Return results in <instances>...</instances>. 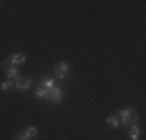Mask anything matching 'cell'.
<instances>
[{"mask_svg": "<svg viewBox=\"0 0 146 140\" xmlns=\"http://www.w3.org/2000/svg\"><path fill=\"white\" fill-rule=\"evenodd\" d=\"M115 115L120 120V125H123L124 128H129L132 125H138V112L134 109V107H126V109H120L115 112Z\"/></svg>", "mask_w": 146, "mask_h": 140, "instance_id": "6da1fadb", "label": "cell"}, {"mask_svg": "<svg viewBox=\"0 0 146 140\" xmlns=\"http://www.w3.org/2000/svg\"><path fill=\"white\" fill-rule=\"evenodd\" d=\"M27 61V55L23 53H14L13 56L6 58L5 61L2 62V67L8 69V67H14V65H19V64H23Z\"/></svg>", "mask_w": 146, "mask_h": 140, "instance_id": "7a4b0ae2", "label": "cell"}, {"mask_svg": "<svg viewBox=\"0 0 146 140\" xmlns=\"http://www.w3.org/2000/svg\"><path fill=\"white\" fill-rule=\"evenodd\" d=\"M68 72H70V65H68V62H65V61H59L56 64V67H54V70H53L54 78L61 79V81L67 78Z\"/></svg>", "mask_w": 146, "mask_h": 140, "instance_id": "3957f363", "label": "cell"}, {"mask_svg": "<svg viewBox=\"0 0 146 140\" xmlns=\"http://www.w3.org/2000/svg\"><path fill=\"white\" fill-rule=\"evenodd\" d=\"M33 86V78L31 76H19L14 81V89L16 90H27Z\"/></svg>", "mask_w": 146, "mask_h": 140, "instance_id": "277c9868", "label": "cell"}, {"mask_svg": "<svg viewBox=\"0 0 146 140\" xmlns=\"http://www.w3.org/2000/svg\"><path fill=\"white\" fill-rule=\"evenodd\" d=\"M64 95H65L64 89L59 87V86H54L53 89L50 90V101L53 104H59L62 100H64Z\"/></svg>", "mask_w": 146, "mask_h": 140, "instance_id": "5b68a950", "label": "cell"}, {"mask_svg": "<svg viewBox=\"0 0 146 140\" xmlns=\"http://www.w3.org/2000/svg\"><path fill=\"white\" fill-rule=\"evenodd\" d=\"M37 134H39V129H37V126L30 125L28 128H25V131H23L16 140H33Z\"/></svg>", "mask_w": 146, "mask_h": 140, "instance_id": "8992f818", "label": "cell"}, {"mask_svg": "<svg viewBox=\"0 0 146 140\" xmlns=\"http://www.w3.org/2000/svg\"><path fill=\"white\" fill-rule=\"evenodd\" d=\"M127 134H129V139L131 140H140V135H141V129L138 125H132L127 128Z\"/></svg>", "mask_w": 146, "mask_h": 140, "instance_id": "52a82bcc", "label": "cell"}, {"mask_svg": "<svg viewBox=\"0 0 146 140\" xmlns=\"http://www.w3.org/2000/svg\"><path fill=\"white\" fill-rule=\"evenodd\" d=\"M34 95H36L37 98H42V100H45V101H50V90L45 89V87H42V86H37L36 87Z\"/></svg>", "mask_w": 146, "mask_h": 140, "instance_id": "ba28073f", "label": "cell"}, {"mask_svg": "<svg viewBox=\"0 0 146 140\" xmlns=\"http://www.w3.org/2000/svg\"><path fill=\"white\" fill-rule=\"evenodd\" d=\"M6 78H8V79H6V81H16V79L17 78H19V69H17V67H8V69H6Z\"/></svg>", "mask_w": 146, "mask_h": 140, "instance_id": "9c48e42d", "label": "cell"}, {"mask_svg": "<svg viewBox=\"0 0 146 140\" xmlns=\"http://www.w3.org/2000/svg\"><path fill=\"white\" fill-rule=\"evenodd\" d=\"M40 86L45 87V89L51 90L54 86H56V83H54V78H51V76H42V79H40Z\"/></svg>", "mask_w": 146, "mask_h": 140, "instance_id": "30bf717a", "label": "cell"}, {"mask_svg": "<svg viewBox=\"0 0 146 140\" xmlns=\"http://www.w3.org/2000/svg\"><path fill=\"white\" fill-rule=\"evenodd\" d=\"M106 123L109 125L112 129H117L118 126H120V120H118V117H117L115 114H110L109 117L106 118Z\"/></svg>", "mask_w": 146, "mask_h": 140, "instance_id": "8fae6325", "label": "cell"}, {"mask_svg": "<svg viewBox=\"0 0 146 140\" xmlns=\"http://www.w3.org/2000/svg\"><path fill=\"white\" fill-rule=\"evenodd\" d=\"M13 87H14V83H11V81H3L2 84H0V90H2L3 93L9 92Z\"/></svg>", "mask_w": 146, "mask_h": 140, "instance_id": "7c38bea8", "label": "cell"}]
</instances>
